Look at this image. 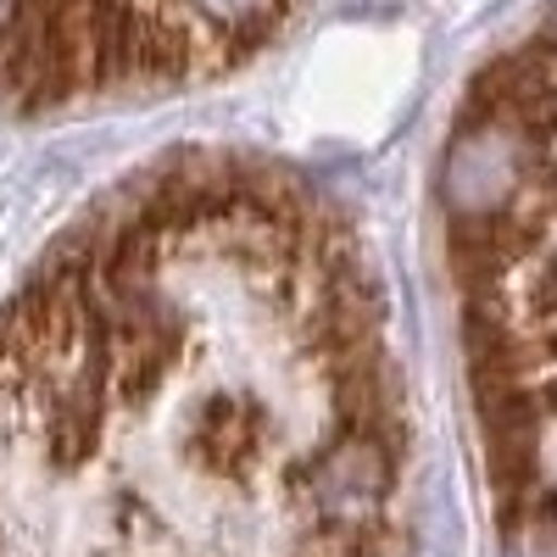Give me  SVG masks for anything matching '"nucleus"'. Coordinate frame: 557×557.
<instances>
[{
  "mask_svg": "<svg viewBox=\"0 0 557 557\" xmlns=\"http://www.w3.org/2000/svg\"><path fill=\"white\" fill-rule=\"evenodd\" d=\"M441 212L502 557H557V12L474 78Z\"/></svg>",
  "mask_w": 557,
  "mask_h": 557,
  "instance_id": "f03ea898",
  "label": "nucleus"
},
{
  "mask_svg": "<svg viewBox=\"0 0 557 557\" xmlns=\"http://www.w3.org/2000/svg\"><path fill=\"white\" fill-rule=\"evenodd\" d=\"M407 401L351 223L196 157L0 312V557H385Z\"/></svg>",
  "mask_w": 557,
  "mask_h": 557,
  "instance_id": "f257e3e1",
  "label": "nucleus"
}]
</instances>
